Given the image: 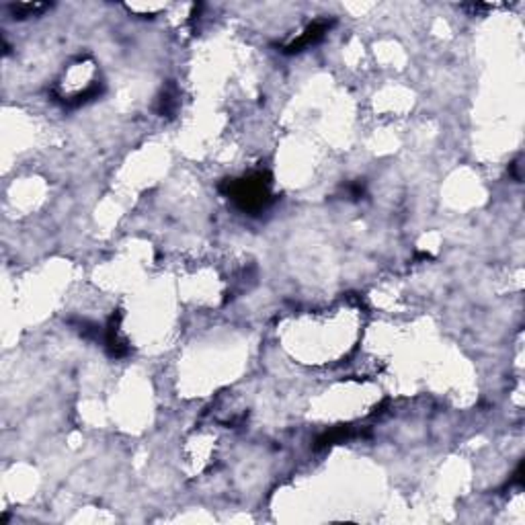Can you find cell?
Returning <instances> with one entry per match:
<instances>
[{
    "label": "cell",
    "instance_id": "cell-1",
    "mask_svg": "<svg viewBox=\"0 0 525 525\" xmlns=\"http://www.w3.org/2000/svg\"><path fill=\"white\" fill-rule=\"evenodd\" d=\"M222 191L236 203V207H240L246 214H252V216L263 212L273 201L269 173H255L244 179L226 181Z\"/></svg>",
    "mask_w": 525,
    "mask_h": 525
},
{
    "label": "cell",
    "instance_id": "cell-2",
    "mask_svg": "<svg viewBox=\"0 0 525 525\" xmlns=\"http://www.w3.org/2000/svg\"><path fill=\"white\" fill-rule=\"evenodd\" d=\"M331 25H333V21H316V23H312V25H308L306 27V31L298 37V40H293L289 46L284 48L286 53H298V51H302V49L310 48V46H314V44H318L327 33H329V29H331Z\"/></svg>",
    "mask_w": 525,
    "mask_h": 525
},
{
    "label": "cell",
    "instance_id": "cell-3",
    "mask_svg": "<svg viewBox=\"0 0 525 525\" xmlns=\"http://www.w3.org/2000/svg\"><path fill=\"white\" fill-rule=\"evenodd\" d=\"M355 433L351 427H338V429L334 431H327L322 437H318V441H316V449H320V447H329V445H334V443H338V441H347L349 437H353Z\"/></svg>",
    "mask_w": 525,
    "mask_h": 525
},
{
    "label": "cell",
    "instance_id": "cell-4",
    "mask_svg": "<svg viewBox=\"0 0 525 525\" xmlns=\"http://www.w3.org/2000/svg\"><path fill=\"white\" fill-rule=\"evenodd\" d=\"M49 4H40V2H35V4H10L8 6V10L12 12V17L15 19H27V17H35V15H40V12H44V10H48Z\"/></svg>",
    "mask_w": 525,
    "mask_h": 525
}]
</instances>
